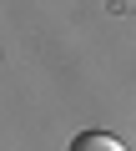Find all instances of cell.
I'll return each mask as SVG.
<instances>
[{
  "label": "cell",
  "instance_id": "1",
  "mask_svg": "<svg viewBox=\"0 0 136 151\" xmlns=\"http://www.w3.org/2000/svg\"><path fill=\"white\" fill-rule=\"evenodd\" d=\"M65 151H126V146H121L111 131H81V136L65 146Z\"/></svg>",
  "mask_w": 136,
  "mask_h": 151
}]
</instances>
